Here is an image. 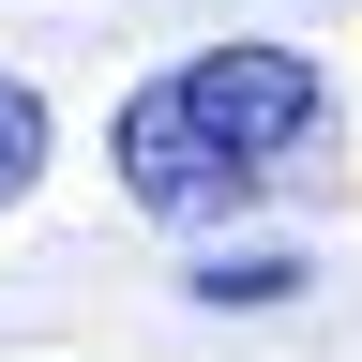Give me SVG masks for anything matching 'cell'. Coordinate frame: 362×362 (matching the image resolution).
Listing matches in <instances>:
<instances>
[{
	"label": "cell",
	"instance_id": "cell-1",
	"mask_svg": "<svg viewBox=\"0 0 362 362\" xmlns=\"http://www.w3.org/2000/svg\"><path fill=\"white\" fill-rule=\"evenodd\" d=\"M317 121H332V76H317L302 45H197V61H166L106 121V151H121V197L136 211L211 226V211H242Z\"/></svg>",
	"mask_w": 362,
	"mask_h": 362
},
{
	"label": "cell",
	"instance_id": "cell-3",
	"mask_svg": "<svg viewBox=\"0 0 362 362\" xmlns=\"http://www.w3.org/2000/svg\"><path fill=\"white\" fill-rule=\"evenodd\" d=\"M287 287H302L287 257H211V272H197V302H287Z\"/></svg>",
	"mask_w": 362,
	"mask_h": 362
},
{
	"label": "cell",
	"instance_id": "cell-2",
	"mask_svg": "<svg viewBox=\"0 0 362 362\" xmlns=\"http://www.w3.org/2000/svg\"><path fill=\"white\" fill-rule=\"evenodd\" d=\"M30 166H45V90L0 76V197H30Z\"/></svg>",
	"mask_w": 362,
	"mask_h": 362
}]
</instances>
